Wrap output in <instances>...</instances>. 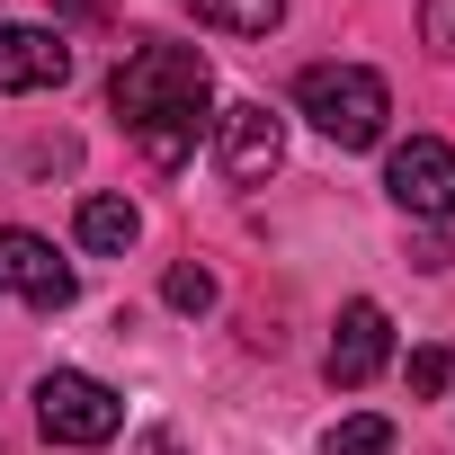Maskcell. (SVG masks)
Returning <instances> with one entry per match:
<instances>
[{"label": "cell", "instance_id": "obj_1", "mask_svg": "<svg viewBox=\"0 0 455 455\" xmlns=\"http://www.w3.org/2000/svg\"><path fill=\"white\" fill-rule=\"evenodd\" d=\"M108 108L125 116V134H134V152H143L152 170H179V161L196 152V134H205L214 72H205L196 45H161V36H152V45H134V54L116 63Z\"/></svg>", "mask_w": 455, "mask_h": 455}, {"label": "cell", "instance_id": "obj_3", "mask_svg": "<svg viewBox=\"0 0 455 455\" xmlns=\"http://www.w3.org/2000/svg\"><path fill=\"white\" fill-rule=\"evenodd\" d=\"M36 428H45L54 446H108V437L125 428V402H116L99 375H81V366H54V375L36 384Z\"/></svg>", "mask_w": 455, "mask_h": 455}, {"label": "cell", "instance_id": "obj_4", "mask_svg": "<svg viewBox=\"0 0 455 455\" xmlns=\"http://www.w3.org/2000/svg\"><path fill=\"white\" fill-rule=\"evenodd\" d=\"M384 196H393L411 223H455V143H437V134L393 143V161H384Z\"/></svg>", "mask_w": 455, "mask_h": 455}, {"label": "cell", "instance_id": "obj_9", "mask_svg": "<svg viewBox=\"0 0 455 455\" xmlns=\"http://www.w3.org/2000/svg\"><path fill=\"white\" fill-rule=\"evenodd\" d=\"M72 233H81V251H99V259H125V251H134V233H143V214H134L125 196H81Z\"/></svg>", "mask_w": 455, "mask_h": 455}, {"label": "cell", "instance_id": "obj_15", "mask_svg": "<svg viewBox=\"0 0 455 455\" xmlns=\"http://www.w3.org/2000/svg\"><path fill=\"white\" fill-rule=\"evenodd\" d=\"M411 259H419V268H446V259H455V233H428V242H419Z\"/></svg>", "mask_w": 455, "mask_h": 455}, {"label": "cell", "instance_id": "obj_12", "mask_svg": "<svg viewBox=\"0 0 455 455\" xmlns=\"http://www.w3.org/2000/svg\"><path fill=\"white\" fill-rule=\"evenodd\" d=\"M161 304H170V313H205V304H214V277L188 259V268H170V277H161Z\"/></svg>", "mask_w": 455, "mask_h": 455}, {"label": "cell", "instance_id": "obj_5", "mask_svg": "<svg viewBox=\"0 0 455 455\" xmlns=\"http://www.w3.org/2000/svg\"><path fill=\"white\" fill-rule=\"evenodd\" d=\"M214 161H223L233 188H259V179L286 161V116H277L268 99H233V108L214 116Z\"/></svg>", "mask_w": 455, "mask_h": 455}, {"label": "cell", "instance_id": "obj_8", "mask_svg": "<svg viewBox=\"0 0 455 455\" xmlns=\"http://www.w3.org/2000/svg\"><path fill=\"white\" fill-rule=\"evenodd\" d=\"M384 357H393V322H384V304H348L339 331H331V357H322L331 384H375Z\"/></svg>", "mask_w": 455, "mask_h": 455}, {"label": "cell", "instance_id": "obj_2", "mask_svg": "<svg viewBox=\"0 0 455 455\" xmlns=\"http://www.w3.org/2000/svg\"><path fill=\"white\" fill-rule=\"evenodd\" d=\"M295 108H304L339 152H366V143H384L393 90H384V72H366V63H313V72L295 81Z\"/></svg>", "mask_w": 455, "mask_h": 455}, {"label": "cell", "instance_id": "obj_6", "mask_svg": "<svg viewBox=\"0 0 455 455\" xmlns=\"http://www.w3.org/2000/svg\"><path fill=\"white\" fill-rule=\"evenodd\" d=\"M0 295H28L36 313H63L72 295H81V277H72V259H54V242L45 233H0Z\"/></svg>", "mask_w": 455, "mask_h": 455}, {"label": "cell", "instance_id": "obj_14", "mask_svg": "<svg viewBox=\"0 0 455 455\" xmlns=\"http://www.w3.org/2000/svg\"><path fill=\"white\" fill-rule=\"evenodd\" d=\"M419 36L437 63H455V0H419Z\"/></svg>", "mask_w": 455, "mask_h": 455}, {"label": "cell", "instance_id": "obj_13", "mask_svg": "<svg viewBox=\"0 0 455 455\" xmlns=\"http://www.w3.org/2000/svg\"><path fill=\"white\" fill-rule=\"evenodd\" d=\"M446 384H455V348H411V393L437 402Z\"/></svg>", "mask_w": 455, "mask_h": 455}, {"label": "cell", "instance_id": "obj_7", "mask_svg": "<svg viewBox=\"0 0 455 455\" xmlns=\"http://www.w3.org/2000/svg\"><path fill=\"white\" fill-rule=\"evenodd\" d=\"M72 81V45L54 28H19V19H0V90L28 99V90H63Z\"/></svg>", "mask_w": 455, "mask_h": 455}, {"label": "cell", "instance_id": "obj_11", "mask_svg": "<svg viewBox=\"0 0 455 455\" xmlns=\"http://www.w3.org/2000/svg\"><path fill=\"white\" fill-rule=\"evenodd\" d=\"M322 455H393V419L384 411H357V419H339L322 437Z\"/></svg>", "mask_w": 455, "mask_h": 455}, {"label": "cell", "instance_id": "obj_10", "mask_svg": "<svg viewBox=\"0 0 455 455\" xmlns=\"http://www.w3.org/2000/svg\"><path fill=\"white\" fill-rule=\"evenodd\" d=\"M196 28H223V36H268L286 19V0H179Z\"/></svg>", "mask_w": 455, "mask_h": 455}]
</instances>
